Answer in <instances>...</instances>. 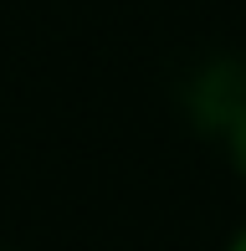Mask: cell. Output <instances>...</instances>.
I'll return each instance as SVG.
<instances>
[{"instance_id": "3957f363", "label": "cell", "mask_w": 246, "mask_h": 251, "mask_svg": "<svg viewBox=\"0 0 246 251\" xmlns=\"http://www.w3.org/2000/svg\"><path fill=\"white\" fill-rule=\"evenodd\" d=\"M0 251H10V246H0Z\"/></svg>"}, {"instance_id": "6da1fadb", "label": "cell", "mask_w": 246, "mask_h": 251, "mask_svg": "<svg viewBox=\"0 0 246 251\" xmlns=\"http://www.w3.org/2000/svg\"><path fill=\"white\" fill-rule=\"evenodd\" d=\"M221 144H226V159H231V175L246 185V108L231 118V128L221 133Z\"/></svg>"}, {"instance_id": "7a4b0ae2", "label": "cell", "mask_w": 246, "mask_h": 251, "mask_svg": "<svg viewBox=\"0 0 246 251\" xmlns=\"http://www.w3.org/2000/svg\"><path fill=\"white\" fill-rule=\"evenodd\" d=\"M221 251H246V226H236V231H231V241L221 246Z\"/></svg>"}]
</instances>
